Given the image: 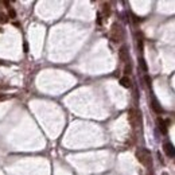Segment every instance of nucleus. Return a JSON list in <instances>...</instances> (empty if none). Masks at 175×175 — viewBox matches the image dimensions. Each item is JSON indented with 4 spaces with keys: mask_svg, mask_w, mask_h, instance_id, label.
<instances>
[{
    "mask_svg": "<svg viewBox=\"0 0 175 175\" xmlns=\"http://www.w3.org/2000/svg\"><path fill=\"white\" fill-rule=\"evenodd\" d=\"M8 22V15H6L4 12H0V23H7Z\"/></svg>",
    "mask_w": 175,
    "mask_h": 175,
    "instance_id": "9b49d317",
    "label": "nucleus"
},
{
    "mask_svg": "<svg viewBox=\"0 0 175 175\" xmlns=\"http://www.w3.org/2000/svg\"><path fill=\"white\" fill-rule=\"evenodd\" d=\"M128 119H129V123L134 129L140 127V112L139 111H136V109H129V112H128Z\"/></svg>",
    "mask_w": 175,
    "mask_h": 175,
    "instance_id": "7ed1b4c3",
    "label": "nucleus"
},
{
    "mask_svg": "<svg viewBox=\"0 0 175 175\" xmlns=\"http://www.w3.org/2000/svg\"><path fill=\"white\" fill-rule=\"evenodd\" d=\"M139 64H140V67H141V70H143V71H147V70H148L146 61H144L143 58H140V59H139Z\"/></svg>",
    "mask_w": 175,
    "mask_h": 175,
    "instance_id": "9d476101",
    "label": "nucleus"
},
{
    "mask_svg": "<svg viewBox=\"0 0 175 175\" xmlns=\"http://www.w3.org/2000/svg\"><path fill=\"white\" fill-rule=\"evenodd\" d=\"M163 151H164V154L169 158H175V147L172 146L170 141H166L164 144H163Z\"/></svg>",
    "mask_w": 175,
    "mask_h": 175,
    "instance_id": "20e7f679",
    "label": "nucleus"
},
{
    "mask_svg": "<svg viewBox=\"0 0 175 175\" xmlns=\"http://www.w3.org/2000/svg\"><path fill=\"white\" fill-rule=\"evenodd\" d=\"M162 175H169V174H167V172H163V174Z\"/></svg>",
    "mask_w": 175,
    "mask_h": 175,
    "instance_id": "dca6fc26",
    "label": "nucleus"
},
{
    "mask_svg": "<svg viewBox=\"0 0 175 175\" xmlns=\"http://www.w3.org/2000/svg\"><path fill=\"white\" fill-rule=\"evenodd\" d=\"M120 85L123 86V88H127V89H129L131 86H132V81L129 80V77H128V76H124L123 78H120Z\"/></svg>",
    "mask_w": 175,
    "mask_h": 175,
    "instance_id": "0eeeda50",
    "label": "nucleus"
},
{
    "mask_svg": "<svg viewBox=\"0 0 175 175\" xmlns=\"http://www.w3.org/2000/svg\"><path fill=\"white\" fill-rule=\"evenodd\" d=\"M109 36H111L112 42L119 43V42H121L123 39H124V29H123L119 23H115V24L112 26L111 32H109Z\"/></svg>",
    "mask_w": 175,
    "mask_h": 175,
    "instance_id": "f03ea898",
    "label": "nucleus"
},
{
    "mask_svg": "<svg viewBox=\"0 0 175 175\" xmlns=\"http://www.w3.org/2000/svg\"><path fill=\"white\" fill-rule=\"evenodd\" d=\"M151 108H152L154 112H156V113H162L163 112V108L160 106V104L158 102V100H156L155 97H152V100H151Z\"/></svg>",
    "mask_w": 175,
    "mask_h": 175,
    "instance_id": "423d86ee",
    "label": "nucleus"
},
{
    "mask_svg": "<svg viewBox=\"0 0 175 175\" xmlns=\"http://www.w3.org/2000/svg\"><path fill=\"white\" fill-rule=\"evenodd\" d=\"M137 47H139V51H143V39L137 41Z\"/></svg>",
    "mask_w": 175,
    "mask_h": 175,
    "instance_id": "ddd939ff",
    "label": "nucleus"
},
{
    "mask_svg": "<svg viewBox=\"0 0 175 175\" xmlns=\"http://www.w3.org/2000/svg\"><path fill=\"white\" fill-rule=\"evenodd\" d=\"M102 12H104L105 16L111 15V6H109V3H104V4H102Z\"/></svg>",
    "mask_w": 175,
    "mask_h": 175,
    "instance_id": "1a4fd4ad",
    "label": "nucleus"
},
{
    "mask_svg": "<svg viewBox=\"0 0 175 175\" xmlns=\"http://www.w3.org/2000/svg\"><path fill=\"white\" fill-rule=\"evenodd\" d=\"M0 32H1V27H0Z\"/></svg>",
    "mask_w": 175,
    "mask_h": 175,
    "instance_id": "f3484780",
    "label": "nucleus"
},
{
    "mask_svg": "<svg viewBox=\"0 0 175 175\" xmlns=\"http://www.w3.org/2000/svg\"><path fill=\"white\" fill-rule=\"evenodd\" d=\"M136 158L141 164L146 166V167H148V169L152 166V158H151V154L147 148H137Z\"/></svg>",
    "mask_w": 175,
    "mask_h": 175,
    "instance_id": "f257e3e1",
    "label": "nucleus"
},
{
    "mask_svg": "<svg viewBox=\"0 0 175 175\" xmlns=\"http://www.w3.org/2000/svg\"><path fill=\"white\" fill-rule=\"evenodd\" d=\"M124 73L125 74H129L131 73V64H127V67L124 69Z\"/></svg>",
    "mask_w": 175,
    "mask_h": 175,
    "instance_id": "4468645a",
    "label": "nucleus"
},
{
    "mask_svg": "<svg viewBox=\"0 0 175 175\" xmlns=\"http://www.w3.org/2000/svg\"><path fill=\"white\" fill-rule=\"evenodd\" d=\"M158 128H159V131L162 132L163 135H166L167 134V124H166V121H163L162 119H158Z\"/></svg>",
    "mask_w": 175,
    "mask_h": 175,
    "instance_id": "6e6552de",
    "label": "nucleus"
},
{
    "mask_svg": "<svg viewBox=\"0 0 175 175\" xmlns=\"http://www.w3.org/2000/svg\"><path fill=\"white\" fill-rule=\"evenodd\" d=\"M8 16L12 18V19H15L16 18V12H15V10H14L12 7H8Z\"/></svg>",
    "mask_w": 175,
    "mask_h": 175,
    "instance_id": "f8f14e48",
    "label": "nucleus"
},
{
    "mask_svg": "<svg viewBox=\"0 0 175 175\" xmlns=\"http://www.w3.org/2000/svg\"><path fill=\"white\" fill-rule=\"evenodd\" d=\"M119 57H120V59L123 61V62L129 64V53H128V49L125 47V46H123V47L119 50Z\"/></svg>",
    "mask_w": 175,
    "mask_h": 175,
    "instance_id": "39448f33",
    "label": "nucleus"
},
{
    "mask_svg": "<svg viewBox=\"0 0 175 175\" xmlns=\"http://www.w3.org/2000/svg\"><path fill=\"white\" fill-rule=\"evenodd\" d=\"M144 80L147 81V85H148V86H151V78H150V77H148V76H146V77H144Z\"/></svg>",
    "mask_w": 175,
    "mask_h": 175,
    "instance_id": "2eb2a0df",
    "label": "nucleus"
}]
</instances>
